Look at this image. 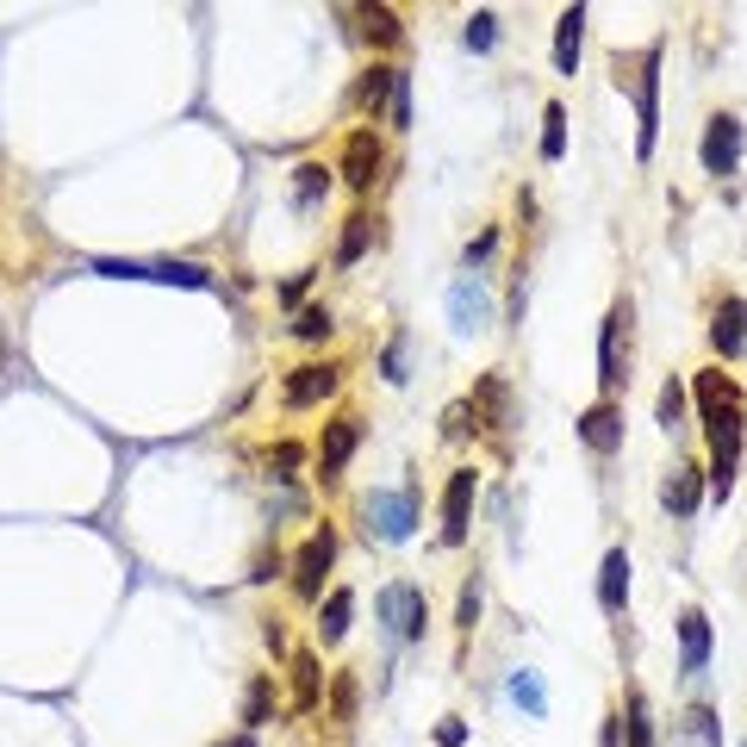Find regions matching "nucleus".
I'll return each mask as SVG.
<instances>
[{
    "label": "nucleus",
    "instance_id": "nucleus-1",
    "mask_svg": "<svg viewBox=\"0 0 747 747\" xmlns=\"http://www.w3.org/2000/svg\"><path fill=\"white\" fill-rule=\"evenodd\" d=\"M735 467H741V417L723 412L710 417V493L716 498L735 493Z\"/></svg>",
    "mask_w": 747,
    "mask_h": 747
},
{
    "label": "nucleus",
    "instance_id": "nucleus-2",
    "mask_svg": "<svg viewBox=\"0 0 747 747\" xmlns=\"http://www.w3.org/2000/svg\"><path fill=\"white\" fill-rule=\"evenodd\" d=\"M412 517H417V493L405 486V493H374L367 498V529L381 542H405L412 536Z\"/></svg>",
    "mask_w": 747,
    "mask_h": 747
},
{
    "label": "nucleus",
    "instance_id": "nucleus-3",
    "mask_svg": "<svg viewBox=\"0 0 747 747\" xmlns=\"http://www.w3.org/2000/svg\"><path fill=\"white\" fill-rule=\"evenodd\" d=\"M636 119H642L636 150L648 157V150H654V131H660V50H648V57H642V75H636Z\"/></svg>",
    "mask_w": 747,
    "mask_h": 747
},
{
    "label": "nucleus",
    "instance_id": "nucleus-4",
    "mask_svg": "<svg viewBox=\"0 0 747 747\" xmlns=\"http://www.w3.org/2000/svg\"><path fill=\"white\" fill-rule=\"evenodd\" d=\"M331 561H336V529L324 524L319 536L300 548V561H293V592H300V598H319V586H324V573H331Z\"/></svg>",
    "mask_w": 747,
    "mask_h": 747
},
{
    "label": "nucleus",
    "instance_id": "nucleus-5",
    "mask_svg": "<svg viewBox=\"0 0 747 747\" xmlns=\"http://www.w3.org/2000/svg\"><path fill=\"white\" fill-rule=\"evenodd\" d=\"M381 617L398 642H417L424 636V592L417 586H386L381 592Z\"/></svg>",
    "mask_w": 747,
    "mask_h": 747
},
{
    "label": "nucleus",
    "instance_id": "nucleus-6",
    "mask_svg": "<svg viewBox=\"0 0 747 747\" xmlns=\"http://www.w3.org/2000/svg\"><path fill=\"white\" fill-rule=\"evenodd\" d=\"M735 162H741V119L716 112L710 131H704V169L710 175H735Z\"/></svg>",
    "mask_w": 747,
    "mask_h": 747
},
{
    "label": "nucleus",
    "instance_id": "nucleus-7",
    "mask_svg": "<svg viewBox=\"0 0 747 747\" xmlns=\"http://www.w3.org/2000/svg\"><path fill=\"white\" fill-rule=\"evenodd\" d=\"M474 486H480L474 467H455V474H448V493H443V542H467V505H474Z\"/></svg>",
    "mask_w": 747,
    "mask_h": 747
},
{
    "label": "nucleus",
    "instance_id": "nucleus-8",
    "mask_svg": "<svg viewBox=\"0 0 747 747\" xmlns=\"http://www.w3.org/2000/svg\"><path fill=\"white\" fill-rule=\"evenodd\" d=\"M448 319H455V331H480V324L493 319V300H486L480 274H462V281L448 286Z\"/></svg>",
    "mask_w": 747,
    "mask_h": 747
},
{
    "label": "nucleus",
    "instance_id": "nucleus-9",
    "mask_svg": "<svg viewBox=\"0 0 747 747\" xmlns=\"http://www.w3.org/2000/svg\"><path fill=\"white\" fill-rule=\"evenodd\" d=\"M374 169H381V138L374 131H355L350 143H343V181H350L355 193L374 188Z\"/></svg>",
    "mask_w": 747,
    "mask_h": 747
},
{
    "label": "nucleus",
    "instance_id": "nucleus-10",
    "mask_svg": "<svg viewBox=\"0 0 747 747\" xmlns=\"http://www.w3.org/2000/svg\"><path fill=\"white\" fill-rule=\"evenodd\" d=\"M355 443H362V430H355V417H336V424H324V443H319V474L336 480L343 467H350Z\"/></svg>",
    "mask_w": 747,
    "mask_h": 747
},
{
    "label": "nucleus",
    "instance_id": "nucleus-11",
    "mask_svg": "<svg viewBox=\"0 0 747 747\" xmlns=\"http://www.w3.org/2000/svg\"><path fill=\"white\" fill-rule=\"evenodd\" d=\"M710 343H716V355H729V362L747 350V300H723V305H716Z\"/></svg>",
    "mask_w": 747,
    "mask_h": 747
},
{
    "label": "nucleus",
    "instance_id": "nucleus-12",
    "mask_svg": "<svg viewBox=\"0 0 747 747\" xmlns=\"http://www.w3.org/2000/svg\"><path fill=\"white\" fill-rule=\"evenodd\" d=\"M324 393H336V367H293V381H286V405L293 412H305V405H319Z\"/></svg>",
    "mask_w": 747,
    "mask_h": 747
},
{
    "label": "nucleus",
    "instance_id": "nucleus-13",
    "mask_svg": "<svg viewBox=\"0 0 747 747\" xmlns=\"http://www.w3.org/2000/svg\"><path fill=\"white\" fill-rule=\"evenodd\" d=\"M579 436H586V448H598V455H610V448L623 443V412H617V405H610V398H605V405H592V412L579 417Z\"/></svg>",
    "mask_w": 747,
    "mask_h": 747
},
{
    "label": "nucleus",
    "instance_id": "nucleus-14",
    "mask_svg": "<svg viewBox=\"0 0 747 747\" xmlns=\"http://www.w3.org/2000/svg\"><path fill=\"white\" fill-rule=\"evenodd\" d=\"M623 324H629V300L617 305V312H610L605 319V343H598V386H617L623 381V362H617V343H623Z\"/></svg>",
    "mask_w": 747,
    "mask_h": 747
},
{
    "label": "nucleus",
    "instance_id": "nucleus-15",
    "mask_svg": "<svg viewBox=\"0 0 747 747\" xmlns=\"http://www.w3.org/2000/svg\"><path fill=\"white\" fill-rule=\"evenodd\" d=\"M679 648H685V673H698L710 660V617L704 610H685L679 617Z\"/></svg>",
    "mask_w": 747,
    "mask_h": 747
},
{
    "label": "nucleus",
    "instance_id": "nucleus-16",
    "mask_svg": "<svg viewBox=\"0 0 747 747\" xmlns=\"http://www.w3.org/2000/svg\"><path fill=\"white\" fill-rule=\"evenodd\" d=\"M579 38H586V7H567V13H561V32H555V69L561 75H573V63H579Z\"/></svg>",
    "mask_w": 747,
    "mask_h": 747
},
{
    "label": "nucleus",
    "instance_id": "nucleus-17",
    "mask_svg": "<svg viewBox=\"0 0 747 747\" xmlns=\"http://www.w3.org/2000/svg\"><path fill=\"white\" fill-rule=\"evenodd\" d=\"M698 405H704V417H723V412H735L741 405V386L729 381V374H698Z\"/></svg>",
    "mask_w": 747,
    "mask_h": 747
},
{
    "label": "nucleus",
    "instance_id": "nucleus-18",
    "mask_svg": "<svg viewBox=\"0 0 747 747\" xmlns=\"http://www.w3.org/2000/svg\"><path fill=\"white\" fill-rule=\"evenodd\" d=\"M467 412L474 417H486V424H511V393H505V381H498V374H486V381L474 386V405H467Z\"/></svg>",
    "mask_w": 747,
    "mask_h": 747
},
{
    "label": "nucleus",
    "instance_id": "nucleus-19",
    "mask_svg": "<svg viewBox=\"0 0 747 747\" xmlns=\"http://www.w3.org/2000/svg\"><path fill=\"white\" fill-rule=\"evenodd\" d=\"M623 598H629V555L610 548V555H605V579H598V605L623 610Z\"/></svg>",
    "mask_w": 747,
    "mask_h": 747
},
{
    "label": "nucleus",
    "instance_id": "nucleus-20",
    "mask_svg": "<svg viewBox=\"0 0 747 747\" xmlns=\"http://www.w3.org/2000/svg\"><path fill=\"white\" fill-rule=\"evenodd\" d=\"M698 467H679V474L667 480V493H660V505L667 511H679V517H692V511H698Z\"/></svg>",
    "mask_w": 747,
    "mask_h": 747
},
{
    "label": "nucleus",
    "instance_id": "nucleus-21",
    "mask_svg": "<svg viewBox=\"0 0 747 747\" xmlns=\"http://www.w3.org/2000/svg\"><path fill=\"white\" fill-rule=\"evenodd\" d=\"M324 188H331V169H319V162H305V169H293V206L312 212L324 200Z\"/></svg>",
    "mask_w": 747,
    "mask_h": 747
},
{
    "label": "nucleus",
    "instance_id": "nucleus-22",
    "mask_svg": "<svg viewBox=\"0 0 747 747\" xmlns=\"http://www.w3.org/2000/svg\"><path fill=\"white\" fill-rule=\"evenodd\" d=\"M319 704V654H293V710Z\"/></svg>",
    "mask_w": 747,
    "mask_h": 747
},
{
    "label": "nucleus",
    "instance_id": "nucleus-23",
    "mask_svg": "<svg viewBox=\"0 0 747 747\" xmlns=\"http://www.w3.org/2000/svg\"><path fill=\"white\" fill-rule=\"evenodd\" d=\"M143 281H169V286H206L212 274L200 262H143Z\"/></svg>",
    "mask_w": 747,
    "mask_h": 747
},
{
    "label": "nucleus",
    "instance_id": "nucleus-24",
    "mask_svg": "<svg viewBox=\"0 0 747 747\" xmlns=\"http://www.w3.org/2000/svg\"><path fill=\"white\" fill-rule=\"evenodd\" d=\"M393 88H398V69H367V81H362V112H386L393 107Z\"/></svg>",
    "mask_w": 747,
    "mask_h": 747
},
{
    "label": "nucleus",
    "instance_id": "nucleus-25",
    "mask_svg": "<svg viewBox=\"0 0 747 747\" xmlns=\"http://www.w3.org/2000/svg\"><path fill=\"white\" fill-rule=\"evenodd\" d=\"M350 617H355V598H350V592H331V605H324V617H319V636L343 642V636H350Z\"/></svg>",
    "mask_w": 747,
    "mask_h": 747
},
{
    "label": "nucleus",
    "instance_id": "nucleus-26",
    "mask_svg": "<svg viewBox=\"0 0 747 747\" xmlns=\"http://www.w3.org/2000/svg\"><path fill=\"white\" fill-rule=\"evenodd\" d=\"M367 231H374V224H367V212H355V219L343 224V243H336V262H343V269H350V262H362V250H367Z\"/></svg>",
    "mask_w": 747,
    "mask_h": 747
},
{
    "label": "nucleus",
    "instance_id": "nucleus-27",
    "mask_svg": "<svg viewBox=\"0 0 747 747\" xmlns=\"http://www.w3.org/2000/svg\"><path fill=\"white\" fill-rule=\"evenodd\" d=\"M511 698L524 704L529 716H548V692L536 685V673H511Z\"/></svg>",
    "mask_w": 747,
    "mask_h": 747
},
{
    "label": "nucleus",
    "instance_id": "nucleus-28",
    "mask_svg": "<svg viewBox=\"0 0 747 747\" xmlns=\"http://www.w3.org/2000/svg\"><path fill=\"white\" fill-rule=\"evenodd\" d=\"M542 125H548V131H542V157L555 162L561 150H567V107H548V112H542Z\"/></svg>",
    "mask_w": 747,
    "mask_h": 747
},
{
    "label": "nucleus",
    "instance_id": "nucleus-29",
    "mask_svg": "<svg viewBox=\"0 0 747 747\" xmlns=\"http://www.w3.org/2000/svg\"><path fill=\"white\" fill-rule=\"evenodd\" d=\"M293 336H300V343H324V336H331V312H324V305H305L300 319H293Z\"/></svg>",
    "mask_w": 747,
    "mask_h": 747
},
{
    "label": "nucleus",
    "instance_id": "nucleus-30",
    "mask_svg": "<svg viewBox=\"0 0 747 747\" xmlns=\"http://www.w3.org/2000/svg\"><path fill=\"white\" fill-rule=\"evenodd\" d=\"M629 747H654V723H648V698L629 692Z\"/></svg>",
    "mask_w": 747,
    "mask_h": 747
},
{
    "label": "nucleus",
    "instance_id": "nucleus-31",
    "mask_svg": "<svg viewBox=\"0 0 747 747\" xmlns=\"http://www.w3.org/2000/svg\"><path fill=\"white\" fill-rule=\"evenodd\" d=\"M362 26H367V38H374V44H393V38H398L393 7H362Z\"/></svg>",
    "mask_w": 747,
    "mask_h": 747
},
{
    "label": "nucleus",
    "instance_id": "nucleus-32",
    "mask_svg": "<svg viewBox=\"0 0 747 747\" xmlns=\"http://www.w3.org/2000/svg\"><path fill=\"white\" fill-rule=\"evenodd\" d=\"M269 704H274V685H269V679H255V685H250V698H243V723H250V729H255V723H269Z\"/></svg>",
    "mask_w": 747,
    "mask_h": 747
},
{
    "label": "nucleus",
    "instance_id": "nucleus-33",
    "mask_svg": "<svg viewBox=\"0 0 747 747\" xmlns=\"http://www.w3.org/2000/svg\"><path fill=\"white\" fill-rule=\"evenodd\" d=\"M679 412H685V386L679 381H667V386H660V424H679Z\"/></svg>",
    "mask_w": 747,
    "mask_h": 747
},
{
    "label": "nucleus",
    "instance_id": "nucleus-34",
    "mask_svg": "<svg viewBox=\"0 0 747 747\" xmlns=\"http://www.w3.org/2000/svg\"><path fill=\"white\" fill-rule=\"evenodd\" d=\"M493 26H498V19L493 13H474V19H467V50H486V44H493Z\"/></svg>",
    "mask_w": 747,
    "mask_h": 747
},
{
    "label": "nucleus",
    "instance_id": "nucleus-35",
    "mask_svg": "<svg viewBox=\"0 0 747 747\" xmlns=\"http://www.w3.org/2000/svg\"><path fill=\"white\" fill-rule=\"evenodd\" d=\"M381 367H386V381H405V343H386V355H381Z\"/></svg>",
    "mask_w": 747,
    "mask_h": 747
},
{
    "label": "nucleus",
    "instance_id": "nucleus-36",
    "mask_svg": "<svg viewBox=\"0 0 747 747\" xmlns=\"http://www.w3.org/2000/svg\"><path fill=\"white\" fill-rule=\"evenodd\" d=\"M269 467H274V474H293V467H300V443H281L269 455Z\"/></svg>",
    "mask_w": 747,
    "mask_h": 747
},
{
    "label": "nucleus",
    "instance_id": "nucleus-37",
    "mask_svg": "<svg viewBox=\"0 0 747 747\" xmlns=\"http://www.w3.org/2000/svg\"><path fill=\"white\" fill-rule=\"evenodd\" d=\"M436 741H443V747H462V741H467V723H462V716H443V729H436Z\"/></svg>",
    "mask_w": 747,
    "mask_h": 747
},
{
    "label": "nucleus",
    "instance_id": "nucleus-38",
    "mask_svg": "<svg viewBox=\"0 0 747 747\" xmlns=\"http://www.w3.org/2000/svg\"><path fill=\"white\" fill-rule=\"evenodd\" d=\"M443 436L455 443V436H467V405H448V417H443Z\"/></svg>",
    "mask_w": 747,
    "mask_h": 747
},
{
    "label": "nucleus",
    "instance_id": "nucleus-39",
    "mask_svg": "<svg viewBox=\"0 0 747 747\" xmlns=\"http://www.w3.org/2000/svg\"><path fill=\"white\" fill-rule=\"evenodd\" d=\"M350 710H355V685H350V679H336V716L350 723Z\"/></svg>",
    "mask_w": 747,
    "mask_h": 747
},
{
    "label": "nucleus",
    "instance_id": "nucleus-40",
    "mask_svg": "<svg viewBox=\"0 0 747 747\" xmlns=\"http://www.w3.org/2000/svg\"><path fill=\"white\" fill-rule=\"evenodd\" d=\"M474 617H480V586H467L462 592V629H474Z\"/></svg>",
    "mask_w": 747,
    "mask_h": 747
},
{
    "label": "nucleus",
    "instance_id": "nucleus-41",
    "mask_svg": "<svg viewBox=\"0 0 747 747\" xmlns=\"http://www.w3.org/2000/svg\"><path fill=\"white\" fill-rule=\"evenodd\" d=\"M493 243H498V231H486V238H474V243H467V262H486V255H493Z\"/></svg>",
    "mask_w": 747,
    "mask_h": 747
},
{
    "label": "nucleus",
    "instance_id": "nucleus-42",
    "mask_svg": "<svg viewBox=\"0 0 747 747\" xmlns=\"http://www.w3.org/2000/svg\"><path fill=\"white\" fill-rule=\"evenodd\" d=\"M692 729H698V741H716V723H710V710H704V704L692 710Z\"/></svg>",
    "mask_w": 747,
    "mask_h": 747
},
{
    "label": "nucleus",
    "instance_id": "nucleus-43",
    "mask_svg": "<svg viewBox=\"0 0 747 747\" xmlns=\"http://www.w3.org/2000/svg\"><path fill=\"white\" fill-rule=\"evenodd\" d=\"M224 747H255V741H250V735H238V741H224Z\"/></svg>",
    "mask_w": 747,
    "mask_h": 747
}]
</instances>
